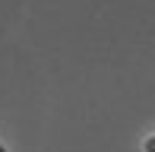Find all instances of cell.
Masks as SVG:
<instances>
[{
	"instance_id": "1",
	"label": "cell",
	"mask_w": 155,
	"mask_h": 152,
	"mask_svg": "<svg viewBox=\"0 0 155 152\" xmlns=\"http://www.w3.org/2000/svg\"><path fill=\"white\" fill-rule=\"evenodd\" d=\"M146 152H155V140H149V143H146Z\"/></svg>"
}]
</instances>
